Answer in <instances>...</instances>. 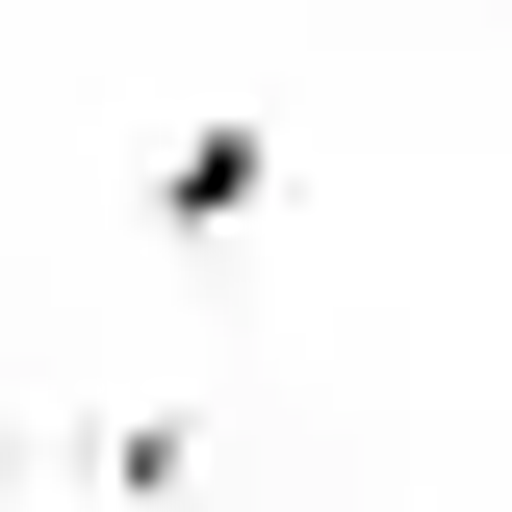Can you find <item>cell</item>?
<instances>
[{"label": "cell", "instance_id": "1", "mask_svg": "<svg viewBox=\"0 0 512 512\" xmlns=\"http://www.w3.org/2000/svg\"><path fill=\"white\" fill-rule=\"evenodd\" d=\"M256 180H282L256 128H180V154H154V205H180V231H256Z\"/></svg>", "mask_w": 512, "mask_h": 512}]
</instances>
